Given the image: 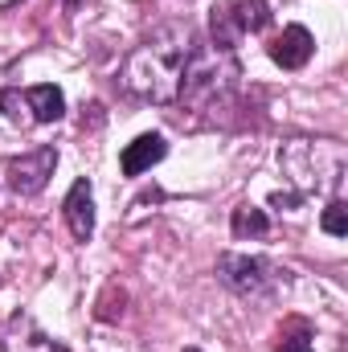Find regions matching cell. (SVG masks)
Wrapping results in <instances>:
<instances>
[{
	"mask_svg": "<svg viewBox=\"0 0 348 352\" xmlns=\"http://www.w3.org/2000/svg\"><path fill=\"white\" fill-rule=\"evenodd\" d=\"M197 54V33L193 25L173 21V25H160L152 29L123 62V74L119 82L127 94L144 98V102H156V107H168L180 98L184 87V70Z\"/></svg>",
	"mask_w": 348,
	"mask_h": 352,
	"instance_id": "1",
	"label": "cell"
},
{
	"mask_svg": "<svg viewBox=\"0 0 348 352\" xmlns=\"http://www.w3.org/2000/svg\"><path fill=\"white\" fill-rule=\"evenodd\" d=\"M279 168L299 192L332 197L348 173V152L336 140H287L279 148Z\"/></svg>",
	"mask_w": 348,
	"mask_h": 352,
	"instance_id": "2",
	"label": "cell"
},
{
	"mask_svg": "<svg viewBox=\"0 0 348 352\" xmlns=\"http://www.w3.org/2000/svg\"><path fill=\"white\" fill-rule=\"evenodd\" d=\"M234 78H238V66L226 50H201L193 54L188 70H184V87H180V98L176 102H188V107H217L226 102V94L234 90Z\"/></svg>",
	"mask_w": 348,
	"mask_h": 352,
	"instance_id": "3",
	"label": "cell"
},
{
	"mask_svg": "<svg viewBox=\"0 0 348 352\" xmlns=\"http://www.w3.org/2000/svg\"><path fill=\"white\" fill-rule=\"evenodd\" d=\"M270 25V4L266 0H230L221 8H213L209 33H213V50H234L246 33H262Z\"/></svg>",
	"mask_w": 348,
	"mask_h": 352,
	"instance_id": "4",
	"label": "cell"
},
{
	"mask_svg": "<svg viewBox=\"0 0 348 352\" xmlns=\"http://www.w3.org/2000/svg\"><path fill=\"white\" fill-rule=\"evenodd\" d=\"M217 278L242 299H266L279 283V270L266 258H254V254H221L217 258Z\"/></svg>",
	"mask_w": 348,
	"mask_h": 352,
	"instance_id": "5",
	"label": "cell"
},
{
	"mask_svg": "<svg viewBox=\"0 0 348 352\" xmlns=\"http://www.w3.org/2000/svg\"><path fill=\"white\" fill-rule=\"evenodd\" d=\"M54 168H58V152H54V148H37V152L17 156V160L8 164V184H12V192H21V197H37V192L50 184Z\"/></svg>",
	"mask_w": 348,
	"mask_h": 352,
	"instance_id": "6",
	"label": "cell"
},
{
	"mask_svg": "<svg viewBox=\"0 0 348 352\" xmlns=\"http://www.w3.org/2000/svg\"><path fill=\"white\" fill-rule=\"evenodd\" d=\"M312 50H316V37L303 29V25H287L274 41H270V58L283 66V70H303L312 62Z\"/></svg>",
	"mask_w": 348,
	"mask_h": 352,
	"instance_id": "7",
	"label": "cell"
},
{
	"mask_svg": "<svg viewBox=\"0 0 348 352\" xmlns=\"http://www.w3.org/2000/svg\"><path fill=\"white\" fill-rule=\"evenodd\" d=\"M62 217H66V226H70V234L78 242H90V234H94V192H90V180H74V188L62 201Z\"/></svg>",
	"mask_w": 348,
	"mask_h": 352,
	"instance_id": "8",
	"label": "cell"
},
{
	"mask_svg": "<svg viewBox=\"0 0 348 352\" xmlns=\"http://www.w3.org/2000/svg\"><path fill=\"white\" fill-rule=\"evenodd\" d=\"M168 156V144H164V135H156V131H148V135H135L127 148H123V173L127 176H144L152 164H160Z\"/></svg>",
	"mask_w": 348,
	"mask_h": 352,
	"instance_id": "9",
	"label": "cell"
},
{
	"mask_svg": "<svg viewBox=\"0 0 348 352\" xmlns=\"http://www.w3.org/2000/svg\"><path fill=\"white\" fill-rule=\"evenodd\" d=\"M4 352H70V349H62V344L50 340L29 316H21V320H12V328H8V336H4Z\"/></svg>",
	"mask_w": 348,
	"mask_h": 352,
	"instance_id": "10",
	"label": "cell"
},
{
	"mask_svg": "<svg viewBox=\"0 0 348 352\" xmlns=\"http://www.w3.org/2000/svg\"><path fill=\"white\" fill-rule=\"evenodd\" d=\"M25 102H29V119L33 123H58L62 115H66V94L58 87H33L25 94Z\"/></svg>",
	"mask_w": 348,
	"mask_h": 352,
	"instance_id": "11",
	"label": "cell"
},
{
	"mask_svg": "<svg viewBox=\"0 0 348 352\" xmlns=\"http://www.w3.org/2000/svg\"><path fill=\"white\" fill-rule=\"evenodd\" d=\"M230 230H234V238H266L270 234V221H266V213L254 209V205H238L234 209V217H230Z\"/></svg>",
	"mask_w": 348,
	"mask_h": 352,
	"instance_id": "12",
	"label": "cell"
},
{
	"mask_svg": "<svg viewBox=\"0 0 348 352\" xmlns=\"http://www.w3.org/2000/svg\"><path fill=\"white\" fill-rule=\"evenodd\" d=\"M274 352H316V336H312V328H307L303 320L287 324V328H283V336H279V349H274Z\"/></svg>",
	"mask_w": 348,
	"mask_h": 352,
	"instance_id": "13",
	"label": "cell"
},
{
	"mask_svg": "<svg viewBox=\"0 0 348 352\" xmlns=\"http://www.w3.org/2000/svg\"><path fill=\"white\" fill-rule=\"evenodd\" d=\"M320 226H324V234H332V238H345V234H348V205L340 201V197H332V201H328V209H324Z\"/></svg>",
	"mask_w": 348,
	"mask_h": 352,
	"instance_id": "14",
	"label": "cell"
},
{
	"mask_svg": "<svg viewBox=\"0 0 348 352\" xmlns=\"http://www.w3.org/2000/svg\"><path fill=\"white\" fill-rule=\"evenodd\" d=\"M0 111L12 119V123H29V102L21 90H0Z\"/></svg>",
	"mask_w": 348,
	"mask_h": 352,
	"instance_id": "15",
	"label": "cell"
},
{
	"mask_svg": "<svg viewBox=\"0 0 348 352\" xmlns=\"http://www.w3.org/2000/svg\"><path fill=\"white\" fill-rule=\"evenodd\" d=\"M8 4H17V0H0V8H8Z\"/></svg>",
	"mask_w": 348,
	"mask_h": 352,
	"instance_id": "16",
	"label": "cell"
},
{
	"mask_svg": "<svg viewBox=\"0 0 348 352\" xmlns=\"http://www.w3.org/2000/svg\"><path fill=\"white\" fill-rule=\"evenodd\" d=\"M184 352H201V349H184Z\"/></svg>",
	"mask_w": 348,
	"mask_h": 352,
	"instance_id": "17",
	"label": "cell"
},
{
	"mask_svg": "<svg viewBox=\"0 0 348 352\" xmlns=\"http://www.w3.org/2000/svg\"><path fill=\"white\" fill-rule=\"evenodd\" d=\"M66 4H74V0H66Z\"/></svg>",
	"mask_w": 348,
	"mask_h": 352,
	"instance_id": "18",
	"label": "cell"
}]
</instances>
